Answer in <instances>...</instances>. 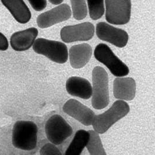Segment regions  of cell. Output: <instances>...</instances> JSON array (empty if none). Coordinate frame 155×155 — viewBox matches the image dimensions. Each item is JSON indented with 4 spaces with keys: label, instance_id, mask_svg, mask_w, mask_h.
<instances>
[{
    "label": "cell",
    "instance_id": "cell-5",
    "mask_svg": "<svg viewBox=\"0 0 155 155\" xmlns=\"http://www.w3.org/2000/svg\"><path fill=\"white\" fill-rule=\"evenodd\" d=\"M94 55L96 60L103 64L115 77H123L129 73L128 67L117 57L105 44H99L95 49Z\"/></svg>",
    "mask_w": 155,
    "mask_h": 155
},
{
    "label": "cell",
    "instance_id": "cell-14",
    "mask_svg": "<svg viewBox=\"0 0 155 155\" xmlns=\"http://www.w3.org/2000/svg\"><path fill=\"white\" fill-rule=\"evenodd\" d=\"M114 96L117 99L131 101L136 94V83L131 78H116L113 83Z\"/></svg>",
    "mask_w": 155,
    "mask_h": 155
},
{
    "label": "cell",
    "instance_id": "cell-12",
    "mask_svg": "<svg viewBox=\"0 0 155 155\" xmlns=\"http://www.w3.org/2000/svg\"><path fill=\"white\" fill-rule=\"evenodd\" d=\"M38 33V30L35 28L15 32L10 38L11 46L16 51H26L33 45Z\"/></svg>",
    "mask_w": 155,
    "mask_h": 155
},
{
    "label": "cell",
    "instance_id": "cell-11",
    "mask_svg": "<svg viewBox=\"0 0 155 155\" xmlns=\"http://www.w3.org/2000/svg\"><path fill=\"white\" fill-rule=\"evenodd\" d=\"M63 110L64 112L86 126L92 125L95 116L90 108L74 99L67 101L64 105Z\"/></svg>",
    "mask_w": 155,
    "mask_h": 155
},
{
    "label": "cell",
    "instance_id": "cell-6",
    "mask_svg": "<svg viewBox=\"0 0 155 155\" xmlns=\"http://www.w3.org/2000/svg\"><path fill=\"white\" fill-rule=\"evenodd\" d=\"M106 19L109 23L122 25L131 19V0H105Z\"/></svg>",
    "mask_w": 155,
    "mask_h": 155
},
{
    "label": "cell",
    "instance_id": "cell-22",
    "mask_svg": "<svg viewBox=\"0 0 155 155\" xmlns=\"http://www.w3.org/2000/svg\"><path fill=\"white\" fill-rule=\"evenodd\" d=\"M31 7L36 11H42L47 7V0H28Z\"/></svg>",
    "mask_w": 155,
    "mask_h": 155
},
{
    "label": "cell",
    "instance_id": "cell-18",
    "mask_svg": "<svg viewBox=\"0 0 155 155\" xmlns=\"http://www.w3.org/2000/svg\"><path fill=\"white\" fill-rule=\"evenodd\" d=\"M89 140L86 145V148L91 155H106L99 133L96 131L89 130Z\"/></svg>",
    "mask_w": 155,
    "mask_h": 155
},
{
    "label": "cell",
    "instance_id": "cell-15",
    "mask_svg": "<svg viewBox=\"0 0 155 155\" xmlns=\"http://www.w3.org/2000/svg\"><path fill=\"white\" fill-rule=\"evenodd\" d=\"M92 55V47L88 44L75 45L69 51L71 65L74 69L82 68L89 62Z\"/></svg>",
    "mask_w": 155,
    "mask_h": 155
},
{
    "label": "cell",
    "instance_id": "cell-13",
    "mask_svg": "<svg viewBox=\"0 0 155 155\" xmlns=\"http://www.w3.org/2000/svg\"><path fill=\"white\" fill-rule=\"evenodd\" d=\"M66 90L71 95L84 99H89L93 93L90 82L84 78L77 76L71 77L67 80Z\"/></svg>",
    "mask_w": 155,
    "mask_h": 155
},
{
    "label": "cell",
    "instance_id": "cell-4",
    "mask_svg": "<svg viewBox=\"0 0 155 155\" xmlns=\"http://www.w3.org/2000/svg\"><path fill=\"white\" fill-rule=\"evenodd\" d=\"M33 49L36 53L44 55L57 64H65L68 58L67 45L58 41L39 38L34 42Z\"/></svg>",
    "mask_w": 155,
    "mask_h": 155
},
{
    "label": "cell",
    "instance_id": "cell-10",
    "mask_svg": "<svg viewBox=\"0 0 155 155\" xmlns=\"http://www.w3.org/2000/svg\"><path fill=\"white\" fill-rule=\"evenodd\" d=\"M72 14V10L68 4H60L56 7L39 15L36 21L40 28H48L68 20Z\"/></svg>",
    "mask_w": 155,
    "mask_h": 155
},
{
    "label": "cell",
    "instance_id": "cell-20",
    "mask_svg": "<svg viewBox=\"0 0 155 155\" xmlns=\"http://www.w3.org/2000/svg\"><path fill=\"white\" fill-rule=\"evenodd\" d=\"M72 14L74 19L81 21L87 16L88 7L85 0H70Z\"/></svg>",
    "mask_w": 155,
    "mask_h": 155
},
{
    "label": "cell",
    "instance_id": "cell-9",
    "mask_svg": "<svg viewBox=\"0 0 155 155\" xmlns=\"http://www.w3.org/2000/svg\"><path fill=\"white\" fill-rule=\"evenodd\" d=\"M96 33L100 40L119 48L126 47L129 39L128 35L125 30L115 28L105 22H99L97 24Z\"/></svg>",
    "mask_w": 155,
    "mask_h": 155
},
{
    "label": "cell",
    "instance_id": "cell-24",
    "mask_svg": "<svg viewBox=\"0 0 155 155\" xmlns=\"http://www.w3.org/2000/svg\"><path fill=\"white\" fill-rule=\"evenodd\" d=\"M50 3L53 5H60L64 1V0H49Z\"/></svg>",
    "mask_w": 155,
    "mask_h": 155
},
{
    "label": "cell",
    "instance_id": "cell-2",
    "mask_svg": "<svg viewBox=\"0 0 155 155\" xmlns=\"http://www.w3.org/2000/svg\"><path fill=\"white\" fill-rule=\"evenodd\" d=\"M129 110L127 102L122 100L116 101L105 112L95 116L92 124L94 130L99 134L105 133L113 124L127 115Z\"/></svg>",
    "mask_w": 155,
    "mask_h": 155
},
{
    "label": "cell",
    "instance_id": "cell-17",
    "mask_svg": "<svg viewBox=\"0 0 155 155\" xmlns=\"http://www.w3.org/2000/svg\"><path fill=\"white\" fill-rule=\"evenodd\" d=\"M89 131L80 130L77 131L74 137L67 149L65 155H80L86 147L89 140Z\"/></svg>",
    "mask_w": 155,
    "mask_h": 155
},
{
    "label": "cell",
    "instance_id": "cell-19",
    "mask_svg": "<svg viewBox=\"0 0 155 155\" xmlns=\"http://www.w3.org/2000/svg\"><path fill=\"white\" fill-rule=\"evenodd\" d=\"M91 18L96 21L101 18L105 14L104 0H86Z\"/></svg>",
    "mask_w": 155,
    "mask_h": 155
},
{
    "label": "cell",
    "instance_id": "cell-21",
    "mask_svg": "<svg viewBox=\"0 0 155 155\" xmlns=\"http://www.w3.org/2000/svg\"><path fill=\"white\" fill-rule=\"evenodd\" d=\"M40 154L42 155H61L60 150L57 148L56 145L53 143L45 144L40 150Z\"/></svg>",
    "mask_w": 155,
    "mask_h": 155
},
{
    "label": "cell",
    "instance_id": "cell-8",
    "mask_svg": "<svg viewBox=\"0 0 155 155\" xmlns=\"http://www.w3.org/2000/svg\"><path fill=\"white\" fill-rule=\"evenodd\" d=\"M95 34V27L90 22L67 26L61 30V40L66 43L88 41Z\"/></svg>",
    "mask_w": 155,
    "mask_h": 155
},
{
    "label": "cell",
    "instance_id": "cell-7",
    "mask_svg": "<svg viewBox=\"0 0 155 155\" xmlns=\"http://www.w3.org/2000/svg\"><path fill=\"white\" fill-rule=\"evenodd\" d=\"M45 133L49 141L56 145L63 143L73 133L70 125L58 114L51 116L45 125Z\"/></svg>",
    "mask_w": 155,
    "mask_h": 155
},
{
    "label": "cell",
    "instance_id": "cell-16",
    "mask_svg": "<svg viewBox=\"0 0 155 155\" xmlns=\"http://www.w3.org/2000/svg\"><path fill=\"white\" fill-rule=\"evenodd\" d=\"M4 7L19 23L25 24L31 19L32 14L23 0H1Z\"/></svg>",
    "mask_w": 155,
    "mask_h": 155
},
{
    "label": "cell",
    "instance_id": "cell-1",
    "mask_svg": "<svg viewBox=\"0 0 155 155\" xmlns=\"http://www.w3.org/2000/svg\"><path fill=\"white\" fill-rule=\"evenodd\" d=\"M37 126L34 122L18 121L12 129V145L15 148L23 150H33L37 143Z\"/></svg>",
    "mask_w": 155,
    "mask_h": 155
},
{
    "label": "cell",
    "instance_id": "cell-23",
    "mask_svg": "<svg viewBox=\"0 0 155 155\" xmlns=\"http://www.w3.org/2000/svg\"><path fill=\"white\" fill-rule=\"evenodd\" d=\"M9 43L7 37L0 32V51H6L8 48Z\"/></svg>",
    "mask_w": 155,
    "mask_h": 155
},
{
    "label": "cell",
    "instance_id": "cell-3",
    "mask_svg": "<svg viewBox=\"0 0 155 155\" xmlns=\"http://www.w3.org/2000/svg\"><path fill=\"white\" fill-rule=\"evenodd\" d=\"M92 105L93 108L101 110L108 106L110 102L108 78L105 69L96 66L92 71Z\"/></svg>",
    "mask_w": 155,
    "mask_h": 155
}]
</instances>
